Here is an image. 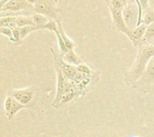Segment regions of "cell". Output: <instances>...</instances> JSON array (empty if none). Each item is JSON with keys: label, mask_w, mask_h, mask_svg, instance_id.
Instances as JSON below:
<instances>
[{"label": "cell", "mask_w": 154, "mask_h": 137, "mask_svg": "<svg viewBox=\"0 0 154 137\" xmlns=\"http://www.w3.org/2000/svg\"><path fill=\"white\" fill-rule=\"evenodd\" d=\"M154 57V44L143 42L138 46V54L136 60L126 75V81L135 83L138 81L146 70L150 60Z\"/></svg>", "instance_id": "obj_1"}, {"label": "cell", "mask_w": 154, "mask_h": 137, "mask_svg": "<svg viewBox=\"0 0 154 137\" xmlns=\"http://www.w3.org/2000/svg\"><path fill=\"white\" fill-rule=\"evenodd\" d=\"M57 0H37L36 4L33 5L34 12L42 13L47 16L49 19L60 20L59 19V8L56 6Z\"/></svg>", "instance_id": "obj_2"}, {"label": "cell", "mask_w": 154, "mask_h": 137, "mask_svg": "<svg viewBox=\"0 0 154 137\" xmlns=\"http://www.w3.org/2000/svg\"><path fill=\"white\" fill-rule=\"evenodd\" d=\"M107 6L109 8L110 13H111V16H112V20H113V23H114V26L116 27V29L118 31L125 33L131 39L132 30L125 23L124 14H123V10L115 8V7L110 6V5H107Z\"/></svg>", "instance_id": "obj_3"}, {"label": "cell", "mask_w": 154, "mask_h": 137, "mask_svg": "<svg viewBox=\"0 0 154 137\" xmlns=\"http://www.w3.org/2000/svg\"><path fill=\"white\" fill-rule=\"evenodd\" d=\"M56 73H57V92H56L55 99L53 101L54 106H56L58 103L60 102V100L64 95L69 83V82L67 81L68 78L66 77V75L63 74V72L61 71V69L57 64H56Z\"/></svg>", "instance_id": "obj_4"}, {"label": "cell", "mask_w": 154, "mask_h": 137, "mask_svg": "<svg viewBox=\"0 0 154 137\" xmlns=\"http://www.w3.org/2000/svg\"><path fill=\"white\" fill-rule=\"evenodd\" d=\"M123 14H124V18L127 26L131 30H134V28H136V24L138 21V13H137L134 3H128L124 7Z\"/></svg>", "instance_id": "obj_5"}, {"label": "cell", "mask_w": 154, "mask_h": 137, "mask_svg": "<svg viewBox=\"0 0 154 137\" xmlns=\"http://www.w3.org/2000/svg\"><path fill=\"white\" fill-rule=\"evenodd\" d=\"M33 89L32 88H24L21 90H13L10 92V96L14 98L20 103L28 106V104L32 101L33 98Z\"/></svg>", "instance_id": "obj_6"}, {"label": "cell", "mask_w": 154, "mask_h": 137, "mask_svg": "<svg viewBox=\"0 0 154 137\" xmlns=\"http://www.w3.org/2000/svg\"><path fill=\"white\" fill-rule=\"evenodd\" d=\"M146 29H147V25L143 23L140 26H138V27L134 28V30H132L131 40L135 45V47H138L140 44L143 43V39L144 34L146 32Z\"/></svg>", "instance_id": "obj_7"}, {"label": "cell", "mask_w": 154, "mask_h": 137, "mask_svg": "<svg viewBox=\"0 0 154 137\" xmlns=\"http://www.w3.org/2000/svg\"><path fill=\"white\" fill-rule=\"evenodd\" d=\"M63 59L71 65H75V66H79L80 64H82V60L78 57V55L75 53L74 49H69L66 53L63 54Z\"/></svg>", "instance_id": "obj_8"}, {"label": "cell", "mask_w": 154, "mask_h": 137, "mask_svg": "<svg viewBox=\"0 0 154 137\" xmlns=\"http://www.w3.org/2000/svg\"><path fill=\"white\" fill-rule=\"evenodd\" d=\"M20 12V11H24L22 7V5L18 3L17 0H9L7 3H5L3 6H1V12Z\"/></svg>", "instance_id": "obj_9"}, {"label": "cell", "mask_w": 154, "mask_h": 137, "mask_svg": "<svg viewBox=\"0 0 154 137\" xmlns=\"http://www.w3.org/2000/svg\"><path fill=\"white\" fill-rule=\"evenodd\" d=\"M32 19L34 24L39 28V30H42L43 26L45 24H47L48 22L50 21V19L47 16H45V15H43L42 13H38L32 14Z\"/></svg>", "instance_id": "obj_10"}, {"label": "cell", "mask_w": 154, "mask_h": 137, "mask_svg": "<svg viewBox=\"0 0 154 137\" xmlns=\"http://www.w3.org/2000/svg\"><path fill=\"white\" fill-rule=\"evenodd\" d=\"M29 106H26V105H23L22 103H20L19 101H17L14 98V101H13V105L11 107V109L10 111L6 114L7 118L9 119H12L17 113L19 110H21L22 109H25V108H28Z\"/></svg>", "instance_id": "obj_11"}, {"label": "cell", "mask_w": 154, "mask_h": 137, "mask_svg": "<svg viewBox=\"0 0 154 137\" xmlns=\"http://www.w3.org/2000/svg\"><path fill=\"white\" fill-rule=\"evenodd\" d=\"M57 23H58V29H59V31H60V35H61V37H62V39H63V40L65 41V43H66V45H67V47H68V48L69 49H74V48H75V44H74V42L67 36V34L65 33V31H64V30H63V28H62V25H61V22H60V20H57Z\"/></svg>", "instance_id": "obj_12"}, {"label": "cell", "mask_w": 154, "mask_h": 137, "mask_svg": "<svg viewBox=\"0 0 154 137\" xmlns=\"http://www.w3.org/2000/svg\"><path fill=\"white\" fill-rule=\"evenodd\" d=\"M15 23H16L17 27H19V28L26 26V25H35L33 21H32V16H24V15H23V16L22 15L16 16Z\"/></svg>", "instance_id": "obj_13"}, {"label": "cell", "mask_w": 154, "mask_h": 137, "mask_svg": "<svg viewBox=\"0 0 154 137\" xmlns=\"http://www.w3.org/2000/svg\"><path fill=\"white\" fill-rule=\"evenodd\" d=\"M154 40V22L147 25L146 32L143 39V42L145 43H152Z\"/></svg>", "instance_id": "obj_14"}, {"label": "cell", "mask_w": 154, "mask_h": 137, "mask_svg": "<svg viewBox=\"0 0 154 137\" xmlns=\"http://www.w3.org/2000/svg\"><path fill=\"white\" fill-rule=\"evenodd\" d=\"M154 22V9L152 7H149L145 13H144V16H143V22L146 25H149L151 23Z\"/></svg>", "instance_id": "obj_15"}, {"label": "cell", "mask_w": 154, "mask_h": 137, "mask_svg": "<svg viewBox=\"0 0 154 137\" xmlns=\"http://www.w3.org/2000/svg\"><path fill=\"white\" fill-rule=\"evenodd\" d=\"M39 28L35 25H26V26H23V27H21L20 28V31H21V39L22 40L31 32L34 31H38Z\"/></svg>", "instance_id": "obj_16"}, {"label": "cell", "mask_w": 154, "mask_h": 137, "mask_svg": "<svg viewBox=\"0 0 154 137\" xmlns=\"http://www.w3.org/2000/svg\"><path fill=\"white\" fill-rule=\"evenodd\" d=\"M144 74H145V77L148 78L150 81L154 79V57L150 60V62L146 67Z\"/></svg>", "instance_id": "obj_17"}, {"label": "cell", "mask_w": 154, "mask_h": 137, "mask_svg": "<svg viewBox=\"0 0 154 137\" xmlns=\"http://www.w3.org/2000/svg\"><path fill=\"white\" fill-rule=\"evenodd\" d=\"M13 36H14L13 42H14L16 45H20L23 42V40L21 39V31H20L19 27H16V28L13 29Z\"/></svg>", "instance_id": "obj_18"}, {"label": "cell", "mask_w": 154, "mask_h": 137, "mask_svg": "<svg viewBox=\"0 0 154 137\" xmlns=\"http://www.w3.org/2000/svg\"><path fill=\"white\" fill-rule=\"evenodd\" d=\"M0 32L1 34L8 37V39L13 41L14 40V36H13V30L8 28V27H5V26H1V29H0Z\"/></svg>", "instance_id": "obj_19"}, {"label": "cell", "mask_w": 154, "mask_h": 137, "mask_svg": "<svg viewBox=\"0 0 154 137\" xmlns=\"http://www.w3.org/2000/svg\"><path fill=\"white\" fill-rule=\"evenodd\" d=\"M77 69H78V72H80L86 75H90L91 74V69L85 64H80L77 66Z\"/></svg>", "instance_id": "obj_20"}, {"label": "cell", "mask_w": 154, "mask_h": 137, "mask_svg": "<svg viewBox=\"0 0 154 137\" xmlns=\"http://www.w3.org/2000/svg\"><path fill=\"white\" fill-rule=\"evenodd\" d=\"M74 96H75V92H74V91H71V92H66V93L62 96V98H61V100H60V103H61V104H63V103H67V102L70 101L74 98Z\"/></svg>", "instance_id": "obj_21"}, {"label": "cell", "mask_w": 154, "mask_h": 137, "mask_svg": "<svg viewBox=\"0 0 154 137\" xmlns=\"http://www.w3.org/2000/svg\"><path fill=\"white\" fill-rule=\"evenodd\" d=\"M106 3H107V5H110V6H113L115 8H117V9H122L124 10V4H122V2L120 0H106Z\"/></svg>", "instance_id": "obj_22"}, {"label": "cell", "mask_w": 154, "mask_h": 137, "mask_svg": "<svg viewBox=\"0 0 154 137\" xmlns=\"http://www.w3.org/2000/svg\"><path fill=\"white\" fill-rule=\"evenodd\" d=\"M149 4H150V7H152V8L154 9V0H150L149 1Z\"/></svg>", "instance_id": "obj_23"}, {"label": "cell", "mask_w": 154, "mask_h": 137, "mask_svg": "<svg viewBox=\"0 0 154 137\" xmlns=\"http://www.w3.org/2000/svg\"><path fill=\"white\" fill-rule=\"evenodd\" d=\"M122 2V4H124V6H125L128 3H129V0H120Z\"/></svg>", "instance_id": "obj_24"}, {"label": "cell", "mask_w": 154, "mask_h": 137, "mask_svg": "<svg viewBox=\"0 0 154 137\" xmlns=\"http://www.w3.org/2000/svg\"><path fill=\"white\" fill-rule=\"evenodd\" d=\"M135 1L134 0H129V3H134Z\"/></svg>", "instance_id": "obj_25"}, {"label": "cell", "mask_w": 154, "mask_h": 137, "mask_svg": "<svg viewBox=\"0 0 154 137\" xmlns=\"http://www.w3.org/2000/svg\"><path fill=\"white\" fill-rule=\"evenodd\" d=\"M152 44H154V40H153V41H152Z\"/></svg>", "instance_id": "obj_26"}]
</instances>
